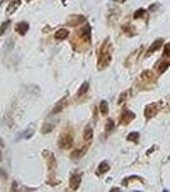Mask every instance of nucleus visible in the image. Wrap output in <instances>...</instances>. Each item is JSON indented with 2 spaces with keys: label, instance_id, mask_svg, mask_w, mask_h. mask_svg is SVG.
Instances as JSON below:
<instances>
[{
  "label": "nucleus",
  "instance_id": "nucleus-19",
  "mask_svg": "<svg viewBox=\"0 0 170 192\" xmlns=\"http://www.w3.org/2000/svg\"><path fill=\"white\" fill-rule=\"evenodd\" d=\"M100 113H101V115H107L109 114V105H107V102L105 101V100H102L101 102H100Z\"/></svg>",
  "mask_w": 170,
  "mask_h": 192
},
{
  "label": "nucleus",
  "instance_id": "nucleus-2",
  "mask_svg": "<svg viewBox=\"0 0 170 192\" xmlns=\"http://www.w3.org/2000/svg\"><path fill=\"white\" fill-rule=\"evenodd\" d=\"M59 146L61 149H71L73 146V136L71 133H63L59 137Z\"/></svg>",
  "mask_w": 170,
  "mask_h": 192
},
{
  "label": "nucleus",
  "instance_id": "nucleus-29",
  "mask_svg": "<svg viewBox=\"0 0 170 192\" xmlns=\"http://www.w3.org/2000/svg\"><path fill=\"white\" fill-rule=\"evenodd\" d=\"M0 147H5V142H4L1 137H0Z\"/></svg>",
  "mask_w": 170,
  "mask_h": 192
},
{
  "label": "nucleus",
  "instance_id": "nucleus-14",
  "mask_svg": "<svg viewBox=\"0 0 170 192\" xmlns=\"http://www.w3.org/2000/svg\"><path fill=\"white\" fill-rule=\"evenodd\" d=\"M86 151H87V146H84L82 150H81V149H77V150H74V151L71 154V157H72L73 160H77V159H79V157H82Z\"/></svg>",
  "mask_w": 170,
  "mask_h": 192
},
{
  "label": "nucleus",
  "instance_id": "nucleus-26",
  "mask_svg": "<svg viewBox=\"0 0 170 192\" xmlns=\"http://www.w3.org/2000/svg\"><path fill=\"white\" fill-rule=\"evenodd\" d=\"M33 132H35V129L32 128V129H27L26 132H23V134H24V138H30V137H32V134H33Z\"/></svg>",
  "mask_w": 170,
  "mask_h": 192
},
{
  "label": "nucleus",
  "instance_id": "nucleus-24",
  "mask_svg": "<svg viewBox=\"0 0 170 192\" xmlns=\"http://www.w3.org/2000/svg\"><path fill=\"white\" fill-rule=\"evenodd\" d=\"M145 14H146V10H145V9H138V10H136V13L133 14V18H134V19L142 18Z\"/></svg>",
  "mask_w": 170,
  "mask_h": 192
},
{
  "label": "nucleus",
  "instance_id": "nucleus-27",
  "mask_svg": "<svg viewBox=\"0 0 170 192\" xmlns=\"http://www.w3.org/2000/svg\"><path fill=\"white\" fill-rule=\"evenodd\" d=\"M125 97H127V92H123V94L120 95V97H119V100H118V104H119V105H120V104L124 101Z\"/></svg>",
  "mask_w": 170,
  "mask_h": 192
},
{
  "label": "nucleus",
  "instance_id": "nucleus-12",
  "mask_svg": "<svg viewBox=\"0 0 170 192\" xmlns=\"http://www.w3.org/2000/svg\"><path fill=\"white\" fill-rule=\"evenodd\" d=\"M21 3H22V0H13V1H10L9 3V5L6 6V12H8V14H13L15 10H17V8L21 5Z\"/></svg>",
  "mask_w": 170,
  "mask_h": 192
},
{
  "label": "nucleus",
  "instance_id": "nucleus-32",
  "mask_svg": "<svg viewBox=\"0 0 170 192\" xmlns=\"http://www.w3.org/2000/svg\"><path fill=\"white\" fill-rule=\"evenodd\" d=\"M27 1H30V0H27Z\"/></svg>",
  "mask_w": 170,
  "mask_h": 192
},
{
  "label": "nucleus",
  "instance_id": "nucleus-3",
  "mask_svg": "<svg viewBox=\"0 0 170 192\" xmlns=\"http://www.w3.org/2000/svg\"><path fill=\"white\" fill-rule=\"evenodd\" d=\"M160 110V105L156 102H152V104H148V105H146L145 108V117L146 119H151L152 117H155V115L159 113Z\"/></svg>",
  "mask_w": 170,
  "mask_h": 192
},
{
  "label": "nucleus",
  "instance_id": "nucleus-23",
  "mask_svg": "<svg viewBox=\"0 0 170 192\" xmlns=\"http://www.w3.org/2000/svg\"><path fill=\"white\" fill-rule=\"evenodd\" d=\"M10 25V21H5V22H3V25L0 26V36H3L4 33H5V31L8 30V27H9Z\"/></svg>",
  "mask_w": 170,
  "mask_h": 192
},
{
  "label": "nucleus",
  "instance_id": "nucleus-9",
  "mask_svg": "<svg viewBox=\"0 0 170 192\" xmlns=\"http://www.w3.org/2000/svg\"><path fill=\"white\" fill-rule=\"evenodd\" d=\"M169 67H170V60L169 59H163L156 64V71H157L159 74H163Z\"/></svg>",
  "mask_w": 170,
  "mask_h": 192
},
{
  "label": "nucleus",
  "instance_id": "nucleus-21",
  "mask_svg": "<svg viewBox=\"0 0 170 192\" xmlns=\"http://www.w3.org/2000/svg\"><path fill=\"white\" fill-rule=\"evenodd\" d=\"M127 140L132 141V142H134V144H137V142L140 141V133H138V132H130L128 136H127Z\"/></svg>",
  "mask_w": 170,
  "mask_h": 192
},
{
  "label": "nucleus",
  "instance_id": "nucleus-30",
  "mask_svg": "<svg viewBox=\"0 0 170 192\" xmlns=\"http://www.w3.org/2000/svg\"><path fill=\"white\" fill-rule=\"evenodd\" d=\"M113 1H115V3H124L125 0H113Z\"/></svg>",
  "mask_w": 170,
  "mask_h": 192
},
{
  "label": "nucleus",
  "instance_id": "nucleus-10",
  "mask_svg": "<svg viewBox=\"0 0 170 192\" xmlns=\"http://www.w3.org/2000/svg\"><path fill=\"white\" fill-rule=\"evenodd\" d=\"M30 28V25L27 22H19L17 26H15V31L21 35V36H24V35L27 33V31H28Z\"/></svg>",
  "mask_w": 170,
  "mask_h": 192
},
{
  "label": "nucleus",
  "instance_id": "nucleus-22",
  "mask_svg": "<svg viewBox=\"0 0 170 192\" xmlns=\"http://www.w3.org/2000/svg\"><path fill=\"white\" fill-rule=\"evenodd\" d=\"M114 127H115V124H114V121H111V119H107L106 126H105V131H106V133L111 132V131L114 129Z\"/></svg>",
  "mask_w": 170,
  "mask_h": 192
},
{
  "label": "nucleus",
  "instance_id": "nucleus-5",
  "mask_svg": "<svg viewBox=\"0 0 170 192\" xmlns=\"http://www.w3.org/2000/svg\"><path fill=\"white\" fill-rule=\"evenodd\" d=\"M140 79L145 84H152V83H155L156 77H155V73H153L152 71H145V72L141 73Z\"/></svg>",
  "mask_w": 170,
  "mask_h": 192
},
{
  "label": "nucleus",
  "instance_id": "nucleus-4",
  "mask_svg": "<svg viewBox=\"0 0 170 192\" xmlns=\"http://www.w3.org/2000/svg\"><path fill=\"white\" fill-rule=\"evenodd\" d=\"M84 22H86V17H84V15H81V14H73L71 17H68V19H67V25L72 26V27L82 25Z\"/></svg>",
  "mask_w": 170,
  "mask_h": 192
},
{
  "label": "nucleus",
  "instance_id": "nucleus-18",
  "mask_svg": "<svg viewBox=\"0 0 170 192\" xmlns=\"http://www.w3.org/2000/svg\"><path fill=\"white\" fill-rule=\"evenodd\" d=\"M88 88H90V83H88V82H83L82 84H81V88L78 90V94H77V96H78V97H81V96L86 95V92L88 91Z\"/></svg>",
  "mask_w": 170,
  "mask_h": 192
},
{
  "label": "nucleus",
  "instance_id": "nucleus-1",
  "mask_svg": "<svg viewBox=\"0 0 170 192\" xmlns=\"http://www.w3.org/2000/svg\"><path fill=\"white\" fill-rule=\"evenodd\" d=\"M111 59H113V56H111V53L109 50V40H106L99 53V60H97L99 71H102V69L109 67V64L111 63Z\"/></svg>",
  "mask_w": 170,
  "mask_h": 192
},
{
  "label": "nucleus",
  "instance_id": "nucleus-6",
  "mask_svg": "<svg viewBox=\"0 0 170 192\" xmlns=\"http://www.w3.org/2000/svg\"><path fill=\"white\" fill-rule=\"evenodd\" d=\"M134 118H136L134 113H132V111H129V110H125L124 113L122 114L120 119H119V123H120V126H127V124H129Z\"/></svg>",
  "mask_w": 170,
  "mask_h": 192
},
{
  "label": "nucleus",
  "instance_id": "nucleus-25",
  "mask_svg": "<svg viewBox=\"0 0 170 192\" xmlns=\"http://www.w3.org/2000/svg\"><path fill=\"white\" fill-rule=\"evenodd\" d=\"M163 55H164V58H170V42H168V44H165Z\"/></svg>",
  "mask_w": 170,
  "mask_h": 192
},
{
  "label": "nucleus",
  "instance_id": "nucleus-7",
  "mask_svg": "<svg viewBox=\"0 0 170 192\" xmlns=\"http://www.w3.org/2000/svg\"><path fill=\"white\" fill-rule=\"evenodd\" d=\"M163 44H164V40H163V38H157V40H155V41L152 42V45L147 49V51H146V56H150L151 54H153L155 51H157V50H159L161 46H163Z\"/></svg>",
  "mask_w": 170,
  "mask_h": 192
},
{
  "label": "nucleus",
  "instance_id": "nucleus-28",
  "mask_svg": "<svg viewBox=\"0 0 170 192\" xmlns=\"http://www.w3.org/2000/svg\"><path fill=\"white\" fill-rule=\"evenodd\" d=\"M0 174H1L3 179H6V178H8V175H6V172L4 170V169H0Z\"/></svg>",
  "mask_w": 170,
  "mask_h": 192
},
{
  "label": "nucleus",
  "instance_id": "nucleus-8",
  "mask_svg": "<svg viewBox=\"0 0 170 192\" xmlns=\"http://www.w3.org/2000/svg\"><path fill=\"white\" fill-rule=\"evenodd\" d=\"M81 180H82V175L81 174H74L71 177V180H69V187L72 188V190H78L79 184H81Z\"/></svg>",
  "mask_w": 170,
  "mask_h": 192
},
{
  "label": "nucleus",
  "instance_id": "nucleus-31",
  "mask_svg": "<svg viewBox=\"0 0 170 192\" xmlns=\"http://www.w3.org/2000/svg\"><path fill=\"white\" fill-rule=\"evenodd\" d=\"M0 161H1V151H0Z\"/></svg>",
  "mask_w": 170,
  "mask_h": 192
},
{
  "label": "nucleus",
  "instance_id": "nucleus-17",
  "mask_svg": "<svg viewBox=\"0 0 170 192\" xmlns=\"http://www.w3.org/2000/svg\"><path fill=\"white\" fill-rule=\"evenodd\" d=\"M48 154V164H49V169H55L56 168V160H55V156H54V154L51 152H46Z\"/></svg>",
  "mask_w": 170,
  "mask_h": 192
},
{
  "label": "nucleus",
  "instance_id": "nucleus-16",
  "mask_svg": "<svg viewBox=\"0 0 170 192\" xmlns=\"http://www.w3.org/2000/svg\"><path fill=\"white\" fill-rule=\"evenodd\" d=\"M109 163L107 161H102V163H100L99 168H97V174H105L106 172H109Z\"/></svg>",
  "mask_w": 170,
  "mask_h": 192
},
{
  "label": "nucleus",
  "instance_id": "nucleus-13",
  "mask_svg": "<svg viewBox=\"0 0 170 192\" xmlns=\"http://www.w3.org/2000/svg\"><path fill=\"white\" fill-rule=\"evenodd\" d=\"M65 105H67V99L64 97V99H61L60 101L56 104V106L53 109L51 114H58V113H60V111H61V110H63L64 108H65Z\"/></svg>",
  "mask_w": 170,
  "mask_h": 192
},
{
  "label": "nucleus",
  "instance_id": "nucleus-11",
  "mask_svg": "<svg viewBox=\"0 0 170 192\" xmlns=\"http://www.w3.org/2000/svg\"><path fill=\"white\" fill-rule=\"evenodd\" d=\"M68 36H69V31L67 28L58 30L55 32V35H54V37H55L58 41H63V40H65V38H68Z\"/></svg>",
  "mask_w": 170,
  "mask_h": 192
},
{
  "label": "nucleus",
  "instance_id": "nucleus-20",
  "mask_svg": "<svg viewBox=\"0 0 170 192\" xmlns=\"http://www.w3.org/2000/svg\"><path fill=\"white\" fill-rule=\"evenodd\" d=\"M54 123H45L44 126H42V128H41V133L42 134H48V133H50L51 131L54 129Z\"/></svg>",
  "mask_w": 170,
  "mask_h": 192
},
{
  "label": "nucleus",
  "instance_id": "nucleus-15",
  "mask_svg": "<svg viewBox=\"0 0 170 192\" xmlns=\"http://www.w3.org/2000/svg\"><path fill=\"white\" fill-rule=\"evenodd\" d=\"M92 137H94V129H92L91 126H87L84 128V132H83V138L84 141H92Z\"/></svg>",
  "mask_w": 170,
  "mask_h": 192
}]
</instances>
